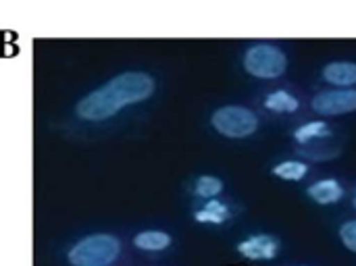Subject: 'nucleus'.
I'll return each instance as SVG.
<instances>
[{"mask_svg": "<svg viewBox=\"0 0 356 266\" xmlns=\"http://www.w3.org/2000/svg\"><path fill=\"white\" fill-rule=\"evenodd\" d=\"M154 90L156 81L152 75L142 71H127L108 79L104 85L81 98L75 106V113L81 121L102 123L113 119L123 108L148 100Z\"/></svg>", "mask_w": 356, "mask_h": 266, "instance_id": "nucleus-1", "label": "nucleus"}, {"mask_svg": "<svg viewBox=\"0 0 356 266\" xmlns=\"http://www.w3.org/2000/svg\"><path fill=\"white\" fill-rule=\"evenodd\" d=\"M121 256V242L111 233H94L79 240L67 254L71 266H111Z\"/></svg>", "mask_w": 356, "mask_h": 266, "instance_id": "nucleus-2", "label": "nucleus"}, {"mask_svg": "<svg viewBox=\"0 0 356 266\" xmlns=\"http://www.w3.org/2000/svg\"><path fill=\"white\" fill-rule=\"evenodd\" d=\"M288 67V58L286 54L269 44H259L246 50L244 54V69L261 79H275L280 75H284Z\"/></svg>", "mask_w": 356, "mask_h": 266, "instance_id": "nucleus-3", "label": "nucleus"}, {"mask_svg": "<svg viewBox=\"0 0 356 266\" xmlns=\"http://www.w3.org/2000/svg\"><path fill=\"white\" fill-rule=\"evenodd\" d=\"M211 125L225 138H248L257 131L259 119L252 110L244 106H223L213 113Z\"/></svg>", "mask_w": 356, "mask_h": 266, "instance_id": "nucleus-4", "label": "nucleus"}, {"mask_svg": "<svg viewBox=\"0 0 356 266\" xmlns=\"http://www.w3.org/2000/svg\"><path fill=\"white\" fill-rule=\"evenodd\" d=\"M313 110L319 115H346L356 110V90H334L321 92L313 98Z\"/></svg>", "mask_w": 356, "mask_h": 266, "instance_id": "nucleus-5", "label": "nucleus"}, {"mask_svg": "<svg viewBox=\"0 0 356 266\" xmlns=\"http://www.w3.org/2000/svg\"><path fill=\"white\" fill-rule=\"evenodd\" d=\"M240 254L250 260H271L280 252V242L271 235H254L238 246Z\"/></svg>", "mask_w": 356, "mask_h": 266, "instance_id": "nucleus-6", "label": "nucleus"}, {"mask_svg": "<svg viewBox=\"0 0 356 266\" xmlns=\"http://www.w3.org/2000/svg\"><path fill=\"white\" fill-rule=\"evenodd\" d=\"M134 246L142 252H163L171 246V235L159 229H148L140 231L134 238Z\"/></svg>", "mask_w": 356, "mask_h": 266, "instance_id": "nucleus-7", "label": "nucleus"}, {"mask_svg": "<svg viewBox=\"0 0 356 266\" xmlns=\"http://www.w3.org/2000/svg\"><path fill=\"white\" fill-rule=\"evenodd\" d=\"M309 196L317 204H334L344 198V190L336 179H323L309 188Z\"/></svg>", "mask_w": 356, "mask_h": 266, "instance_id": "nucleus-8", "label": "nucleus"}, {"mask_svg": "<svg viewBox=\"0 0 356 266\" xmlns=\"http://www.w3.org/2000/svg\"><path fill=\"white\" fill-rule=\"evenodd\" d=\"M323 77L334 85H353L356 83V63H330L323 69Z\"/></svg>", "mask_w": 356, "mask_h": 266, "instance_id": "nucleus-9", "label": "nucleus"}, {"mask_svg": "<svg viewBox=\"0 0 356 266\" xmlns=\"http://www.w3.org/2000/svg\"><path fill=\"white\" fill-rule=\"evenodd\" d=\"M194 219L198 223H213V225H221L229 219V208L225 204H221L219 200H209V204L198 210L194 215Z\"/></svg>", "mask_w": 356, "mask_h": 266, "instance_id": "nucleus-10", "label": "nucleus"}, {"mask_svg": "<svg viewBox=\"0 0 356 266\" xmlns=\"http://www.w3.org/2000/svg\"><path fill=\"white\" fill-rule=\"evenodd\" d=\"M265 106L275 113H294L298 108V100L288 92H273L267 96Z\"/></svg>", "mask_w": 356, "mask_h": 266, "instance_id": "nucleus-11", "label": "nucleus"}, {"mask_svg": "<svg viewBox=\"0 0 356 266\" xmlns=\"http://www.w3.org/2000/svg\"><path fill=\"white\" fill-rule=\"evenodd\" d=\"M307 173H309V167L305 163H296V160H286V163H282V165H277L273 169V175H277V177L286 179V181H298Z\"/></svg>", "mask_w": 356, "mask_h": 266, "instance_id": "nucleus-12", "label": "nucleus"}, {"mask_svg": "<svg viewBox=\"0 0 356 266\" xmlns=\"http://www.w3.org/2000/svg\"><path fill=\"white\" fill-rule=\"evenodd\" d=\"M194 192L200 198H215V196H219L223 192V181L217 179V177H211V175H202V177L196 179Z\"/></svg>", "mask_w": 356, "mask_h": 266, "instance_id": "nucleus-13", "label": "nucleus"}, {"mask_svg": "<svg viewBox=\"0 0 356 266\" xmlns=\"http://www.w3.org/2000/svg\"><path fill=\"white\" fill-rule=\"evenodd\" d=\"M327 131H330V127H327L323 121H315V123H309V125L298 127V129H296V133H294V138H296V142L307 144V142H311L313 138L327 135Z\"/></svg>", "mask_w": 356, "mask_h": 266, "instance_id": "nucleus-14", "label": "nucleus"}, {"mask_svg": "<svg viewBox=\"0 0 356 266\" xmlns=\"http://www.w3.org/2000/svg\"><path fill=\"white\" fill-rule=\"evenodd\" d=\"M340 238H342L344 246H346L350 252H355L356 254V221H348V223L342 225Z\"/></svg>", "mask_w": 356, "mask_h": 266, "instance_id": "nucleus-15", "label": "nucleus"}, {"mask_svg": "<svg viewBox=\"0 0 356 266\" xmlns=\"http://www.w3.org/2000/svg\"><path fill=\"white\" fill-rule=\"evenodd\" d=\"M355 206H356V198H355Z\"/></svg>", "mask_w": 356, "mask_h": 266, "instance_id": "nucleus-16", "label": "nucleus"}]
</instances>
